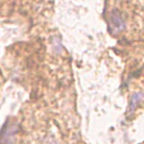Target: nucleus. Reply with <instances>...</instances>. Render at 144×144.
Listing matches in <instances>:
<instances>
[{
  "instance_id": "obj_2",
  "label": "nucleus",
  "mask_w": 144,
  "mask_h": 144,
  "mask_svg": "<svg viewBox=\"0 0 144 144\" xmlns=\"http://www.w3.org/2000/svg\"><path fill=\"white\" fill-rule=\"evenodd\" d=\"M17 134V127L16 125L4 126L2 133H1V144H11L15 140Z\"/></svg>"
},
{
  "instance_id": "obj_3",
  "label": "nucleus",
  "mask_w": 144,
  "mask_h": 144,
  "mask_svg": "<svg viewBox=\"0 0 144 144\" xmlns=\"http://www.w3.org/2000/svg\"><path fill=\"white\" fill-rule=\"evenodd\" d=\"M144 100V93L143 92H140V91H137V92L133 93V96L129 100V105H128V111H133L135 108L138 107V105H140L142 101Z\"/></svg>"
},
{
  "instance_id": "obj_1",
  "label": "nucleus",
  "mask_w": 144,
  "mask_h": 144,
  "mask_svg": "<svg viewBox=\"0 0 144 144\" xmlns=\"http://www.w3.org/2000/svg\"><path fill=\"white\" fill-rule=\"evenodd\" d=\"M125 15L118 9H113L110 15L108 17L109 20V28L113 33L119 34L126 28V20Z\"/></svg>"
}]
</instances>
